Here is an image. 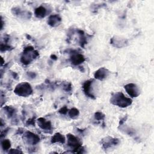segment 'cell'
<instances>
[{"label": "cell", "instance_id": "obj_30", "mask_svg": "<svg viewBox=\"0 0 154 154\" xmlns=\"http://www.w3.org/2000/svg\"><path fill=\"white\" fill-rule=\"evenodd\" d=\"M12 75H13V76H14V77L15 78H17V79L18 78V74H17V73L13 72V73H12Z\"/></svg>", "mask_w": 154, "mask_h": 154}, {"label": "cell", "instance_id": "obj_29", "mask_svg": "<svg viewBox=\"0 0 154 154\" xmlns=\"http://www.w3.org/2000/svg\"><path fill=\"white\" fill-rule=\"evenodd\" d=\"M51 59H53V60H57V57L56 55H54V54L51 55Z\"/></svg>", "mask_w": 154, "mask_h": 154}, {"label": "cell", "instance_id": "obj_27", "mask_svg": "<svg viewBox=\"0 0 154 154\" xmlns=\"http://www.w3.org/2000/svg\"><path fill=\"white\" fill-rule=\"evenodd\" d=\"M8 131H9V128H7V129H5V131H3L2 132V134H1V138H2L4 136L6 135V134L8 133Z\"/></svg>", "mask_w": 154, "mask_h": 154}, {"label": "cell", "instance_id": "obj_20", "mask_svg": "<svg viewBox=\"0 0 154 154\" xmlns=\"http://www.w3.org/2000/svg\"><path fill=\"white\" fill-rule=\"evenodd\" d=\"M105 114L101 111H97L95 114V119L98 121H103L105 119Z\"/></svg>", "mask_w": 154, "mask_h": 154}, {"label": "cell", "instance_id": "obj_18", "mask_svg": "<svg viewBox=\"0 0 154 154\" xmlns=\"http://www.w3.org/2000/svg\"><path fill=\"white\" fill-rule=\"evenodd\" d=\"M6 114H8V116L9 117H12L13 116H14L15 114V108H14L12 107H9V106H6L4 108Z\"/></svg>", "mask_w": 154, "mask_h": 154}, {"label": "cell", "instance_id": "obj_19", "mask_svg": "<svg viewBox=\"0 0 154 154\" xmlns=\"http://www.w3.org/2000/svg\"><path fill=\"white\" fill-rule=\"evenodd\" d=\"M2 146L4 150H9L11 147V141L8 139H5L2 141Z\"/></svg>", "mask_w": 154, "mask_h": 154}, {"label": "cell", "instance_id": "obj_8", "mask_svg": "<svg viewBox=\"0 0 154 154\" xmlns=\"http://www.w3.org/2000/svg\"><path fill=\"white\" fill-rule=\"evenodd\" d=\"M71 53V56L70 57V62L73 65L78 66L84 62L86 59L83 54L78 53L76 50L72 51Z\"/></svg>", "mask_w": 154, "mask_h": 154}, {"label": "cell", "instance_id": "obj_14", "mask_svg": "<svg viewBox=\"0 0 154 154\" xmlns=\"http://www.w3.org/2000/svg\"><path fill=\"white\" fill-rule=\"evenodd\" d=\"M47 10L45 8H44L42 6H39V8L35 9V17L38 18H40V19L44 18L47 16Z\"/></svg>", "mask_w": 154, "mask_h": 154}, {"label": "cell", "instance_id": "obj_24", "mask_svg": "<svg viewBox=\"0 0 154 154\" xmlns=\"http://www.w3.org/2000/svg\"><path fill=\"white\" fill-rule=\"evenodd\" d=\"M23 152L20 150V149H12L9 150V153H23Z\"/></svg>", "mask_w": 154, "mask_h": 154}, {"label": "cell", "instance_id": "obj_25", "mask_svg": "<svg viewBox=\"0 0 154 154\" xmlns=\"http://www.w3.org/2000/svg\"><path fill=\"white\" fill-rule=\"evenodd\" d=\"M64 90L66 92H69V91H71L72 90V86H71V83H69V84H67L64 87Z\"/></svg>", "mask_w": 154, "mask_h": 154}, {"label": "cell", "instance_id": "obj_10", "mask_svg": "<svg viewBox=\"0 0 154 154\" xmlns=\"http://www.w3.org/2000/svg\"><path fill=\"white\" fill-rule=\"evenodd\" d=\"M109 74L110 71L107 69H106L105 68H101L95 72L94 77L95 79L102 81L105 80L109 75Z\"/></svg>", "mask_w": 154, "mask_h": 154}, {"label": "cell", "instance_id": "obj_13", "mask_svg": "<svg viewBox=\"0 0 154 154\" xmlns=\"http://www.w3.org/2000/svg\"><path fill=\"white\" fill-rule=\"evenodd\" d=\"M110 43L115 47L122 48L126 46V44H128V41L125 39H121L120 38L116 36L111 39Z\"/></svg>", "mask_w": 154, "mask_h": 154}, {"label": "cell", "instance_id": "obj_2", "mask_svg": "<svg viewBox=\"0 0 154 154\" xmlns=\"http://www.w3.org/2000/svg\"><path fill=\"white\" fill-rule=\"evenodd\" d=\"M39 56V53L33 47H27L24 49L21 57V62L24 65H28L38 57Z\"/></svg>", "mask_w": 154, "mask_h": 154}, {"label": "cell", "instance_id": "obj_17", "mask_svg": "<svg viewBox=\"0 0 154 154\" xmlns=\"http://www.w3.org/2000/svg\"><path fill=\"white\" fill-rule=\"evenodd\" d=\"M68 114H69V116L71 119H76L77 117H78V116L80 115V111L77 108H72L69 111Z\"/></svg>", "mask_w": 154, "mask_h": 154}, {"label": "cell", "instance_id": "obj_3", "mask_svg": "<svg viewBox=\"0 0 154 154\" xmlns=\"http://www.w3.org/2000/svg\"><path fill=\"white\" fill-rule=\"evenodd\" d=\"M14 93L20 96L27 97L33 93V89L29 83L24 82L17 86Z\"/></svg>", "mask_w": 154, "mask_h": 154}, {"label": "cell", "instance_id": "obj_11", "mask_svg": "<svg viewBox=\"0 0 154 154\" xmlns=\"http://www.w3.org/2000/svg\"><path fill=\"white\" fill-rule=\"evenodd\" d=\"M38 124L42 129L45 131H51L53 129L51 122L43 117H40L38 119Z\"/></svg>", "mask_w": 154, "mask_h": 154}, {"label": "cell", "instance_id": "obj_7", "mask_svg": "<svg viewBox=\"0 0 154 154\" xmlns=\"http://www.w3.org/2000/svg\"><path fill=\"white\" fill-rule=\"evenodd\" d=\"M94 83V80H89L86 81L83 85V89L85 95L92 99H95L96 97L93 93L92 84Z\"/></svg>", "mask_w": 154, "mask_h": 154}, {"label": "cell", "instance_id": "obj_16", "mask_svg": "<svg viewBox=\"0 0 154 154\" xmlns=\"http://www.w3.org/2000/svg\"><path fill=\"white\" fill-rule=\"evenodd\" d=\"M77 32H78V33L80 36V44L83 48H84L85 45L87 44V43L86 38L85 36L84 32L81 30H78Z\"/></svg>", "mask_w": 154, "mask_h": 154}, {"label": "cell", "instance_id": "obj_6", "mask_svg": "<svg viewBox=\"0 0 154 154\" xmlns=\"http://www.w3.org/2000/svg\"><path fill=\"white\" fill-rule=\"evenodd\" d=\"M119 143L120 141L118 138H113L110 136L104 138L101 141L102 148L104 150H107L108 149L111 148L113 146H117Z\"/></svg>", "mask_w": 154, "mask_h": 154}, {"label": "cell", "instance_id": "obj_26", "mask_svg": "<svg viewBox=\"0 0 154 154\" xmlns=\"http://www.w3.org/2000/svg\"><path fill=\"white\" fill-rule=\"evenodd\" d=\"M127 118H128V116H126V117H124L123 118H122V119L120 120L119 126H122V125L123 124V123L126 121V120L127 119Z\"/></svg>", "mask_w": 154, "mask_h": 154}, {"label": "cell", "instance_id": "obj_23", "mask_svg": "<svg viewBox=\"0 0 154 154\" xmlns=\"http://www.w3.org/2000/svg\"><path fill=\"white\" fill-rule=\"evenodd\" d=\"M26 125L29 126V125H33L35 126V117H33L32 119H30L27 120L26 122Z\"/></svg>", "mask_w": 154, "mask_h": 154}, {"label": "cell", "instance_id": "obj_12", "mask_svg": "<svg viewBox=\"0 0 154 154\" xmlns=\"http://www.w3.org/2000/svg\"><path fill=\"white\" fill-rule=\"evenodd\" d=\"M62 22V18L59 15H53L49 17L48 24L51 27H56L59 26Z\"/></svg>", "mask_w": 154, "mask_h": 154}, {"label": "cell", "instance_id": "obj_9", "mask_svg": "<svg viewBox=\"0 0 154 154\" xmlns=\"http://www.w3.org/2000/svg\"><path fill=\"white\" fill-rule=\"evenodd\" d=\"M124 88L127 93L132 98H137L140 95V90L135 84H128L124 86Z\"/></svg>", "mask_w": 154, "mask_h": 154}, {"label": "cell", "instance_id": "obj_22", "mask_svg": "<svg viewBox=\"0 0 154 154\" xmlns=\"http://www.w3.org/2000/svg\"><path fill=\"white\" fill-rule=\"evenodd\" d=\"M68 112V108L66 106H64L59 110V113L62 115H65Z\"/></svg>", "mask_w": 154, "mask_h": 154}, {"label": "cell", "instance_id": "obj_5", "mask_svg": "<svg viewBox=\"0 0 154 154\" xmlns=\"http://www.w3.org/2000/svg\"><path fill=\"white\" fill-rule=\"evenodd\" d=\"M24 140L28 144L36 145L40 141V137L38 135L30 131H26L24 134Z\"/></svg>", "mask_w": 154, "mask_h": 154}, {"label": "cell", "instance_id": "obj_15", "mask_svg": "<svg viewBox=\"0 0 154 154\" xmlns=\"http://www.w3.org/2000/svg\"><path fill=\"white\" fill-rule=\"evenodd\" d=\"M66 141L65 137L60 133L57 132L51 138V143H60L62 144H64Z\"/></svg>", "mask_w": 154, "mask_h": 154}, {"label": "cell", "instance_id": "obj_1", "mask_svg": "<svg viewBox=\"0 0 154 154\" xmlns=\"http://www.w3.org/2000/svg\"><path fill=\"white\" fill-rule=\"evenodd\" d=\"M110 102L113 105L120 108H126L132 104V100L126 97L122 92H116L112 95L110 98Z\"/></svg>", "mask_w": 154, "mask_h": 154}, {"label": "cell", "instance_id": "obj_28", "mask_svg": "<svg viewBox=\"0 0 154 154\" xmlns=\"http://www.w3.org/2000/svg\"><path fill=\"white\" fill-rule=\"evenodd\" d=\"M28 75L30 77H32V78H35V77L36 76V74H35L34 72H29V73H28Z\"/></svg>", "mask_w": 154, "mask_h": 154}, {"label": "cell", "instance_id": "obj_4", "mask_svg": "<svg viewBox=\"0 0 154 154\" xmlns=\"http://www.w3.org/2000/svg\"><path fill=\"white\" fill-rule=\"evenodd\" d=\"M68 145L71 149L73 150V152L75 153H83V147L80 141L75 135L71 134L67 135Z\"/></svg>", "mask_w": 154, "mask_h": 154}, {"label": "cell", "instance_id": "obj_21", "mask_svg": "<svg viewBox=\"0 0 154 154\" xmlns=\"http://www.w3.org/2000/svg\"><path fill=\"white\" fill-rule=\"evenodd\" d=\"M14 49V48L11 47L10 45H8L7 44H1V51L2 52H4V51H11Z\"/></svg>", "mask_w": 154, "mask_h": 154}]
</instances>
